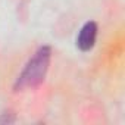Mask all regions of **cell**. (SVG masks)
Here are the masks:
<instances>
[{
    "mask_svg": "<svg viewBox=\"0 0 125 125\" xmlns=\"http://www.w3.org/2000/svg\"><path fill=\"white\" fill-rule=\"evenodd\" d=\"M50 63V47L44 46L37 50V53L32 56V59L27 63L22 74L18 77L15 90H24L28 87H35L40 83H43L47 69Z\"/></svg>",
    "mask_w": 125,
    "mask_h": 125,
    "instance_id": "1",
    "label": "cell"
},
{
    "mask_svg": "<svg viewBox=\"0 0 125 125\" xmlns=\"http://www.w3.org/2000/svg\"><path fill=\"white\" fill-rule=\"evenodd\" d=\"M96 37H97V25L94 22H87L81 28V31L77 37L78 49L83 52H88L90 49H93V46L96 43Z\"/></svg>",
    "mask_w": 125,
    "mask_h": 125,
    "instance_id": "2",
    "label": "cell"
}]
</instances>
